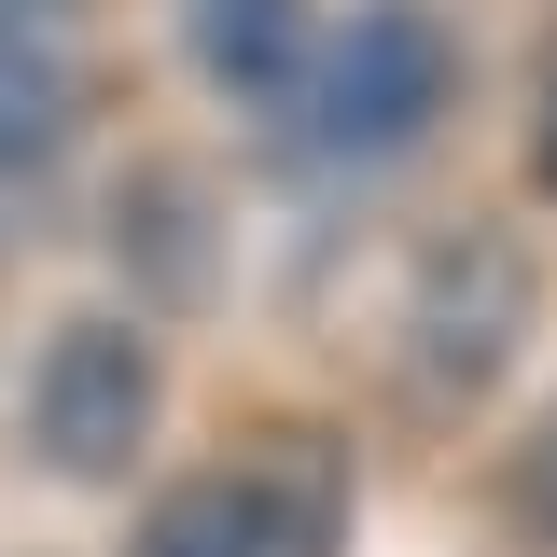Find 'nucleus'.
Listing matches in <instances>:
<instances>
[{
  "mask_svg": "<svg viewBox=\"0 0 557 557\" xmlns=\"http://www.w3.org/2000/svg\"><path fill=\"white\" fill-rule=\"evenodd\" d=\"M362 474L335 432H251L223 460H182L126 516V557H348Z\"/></svg>",
  "mask_w": 557,
  "mask_h": 557,
  "instance_id": "nucleus-1",
  "label": "nucleus"
},
{
  "mask_svg": "<svg viewBox=\"0 0 557 557\" xmlns=\"http://www.w3.org/2000/svg\"><path fill=\"white\" fill-rule=\"evenodd\" d=\"M530 251H516V223H432L405 251V307H391V376H405L432 418H474L502 376H516V348H530Z\"/></svg>",
  "mask_w": 557,
  "mask_h": 557,
  "instance_id": "nucleus-2",
  "label": "nucleus"
},
{
  "mask_svg": "<svg viewBox=\"0 0 557 557\" xmlns=\"http://www.w3.org/2000/svg\"><path fill=\"white\" fill-rule=\"evenodd\" d=\"M168 432V348L139 307H70L28 348V460L70 487H126Z\"/></svg>",
  "mask_w": 557,
  "mask_h": 557,
  "instance_id": "nucleus-3",
  "label": "nucleus"
},
{
  "mask_svg": "<svg viewBox=\"0 0 557 557\" xmlns=\"http://www.w3.org/2000/svg\"><path fill=\"white\" fill-rule=\"evenodd\" d=\"M446 98H460V28L432 0H348L321 28V70H307L293 126L335 168H391V153H418L446 126Z\"/></svg>",
  "mask_w": 557,
  "mask_h": 557,
  "instance_id": "nucleus-4",
  "label": "nucleus"
},
{
  "mask_svg": "<svg viewBox=\"0 0 557 557\" xmlns=\"http://www.w3.org/2000/svg\"><path fill=\"white\" fill-rule=\"evenodd\" d=\"M112 278H126L153 321H196L237 278V237H223V182L182 168V153H139L112 182Z\"/></svg>",
  "mask_w": 557,
  "mask_h": 557,
  "instance_id": "nucleus-5",
  "label": "nucleus"
},
{
  "mask_svg": "<svg viewBox=\"0 0 557 557\" xmlns=\"http://www.w3.org/2000/svg\"><path fill=\"white\" fill-rule=\"evenodd\" d=\"M98 98V28L84 0H0V182H42Z\"/></svg>",
  "mask_w": 557,
  "mask_h": 557,
  "instance_id": "nucleus-6",
  "label": "nucleus"
},
{
  "mask_svg": "<svg viewBox=\"0 0 557 557\" xmlns=\"http://www.w3.org/2000/svg\"><path fill=\"white\" fill-rule=\"evenodd\" d=\"M182 57H196L209 98L293 126V98H307V70H321V14H307V0H182Z\"/></svg>",
  "mask_w": 557,
  "mask_h": 557,
  "instance_id": "nucleus-7",
  "label": "nucleus"
},
{
  "mask_svg": "<svg viewBox=\"0 0 557 557\" xmlns=\"http://www.w3.org/2000/svg\"><path fill=\"white\" fill-rule=\"evenodd\" d=\"M487 502H502V530H516L530 557H557V405H530V418H516V446H502Z\"/></svg>",
  "mask_w": 557,
  "mask_h": 557,
  "instance_id": "nucleus-8",
  "label": "nucleus"
},
{
  "mask_svg": "<svg viewBox=\"0 0 557 557\" xmlns=\"http://www.w3.org/2000/svg\"><path fill=\"white\" fill-rule=\"evenodd\" d=\"M530 182L557 196V70H544V98H530Z\"/></svg>",
  "mask_w": 557,
  "mask_h": 557,
  "instance_id": "nucleus-9",
  "label": "nucleus"
}]
</instances>
